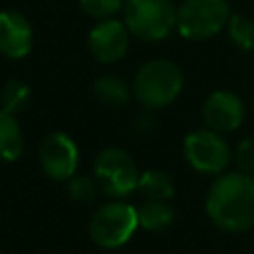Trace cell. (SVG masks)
Masks as SVG:
<instances>
[{"instance_id": "obj_1", "label": "cell", "mask_w": 254, "mask_h": 254, "mask_svg": "<svg viewBox=\"0 0 254 254\" xmlns=\"http://www.w3.org/2000/svg\"><path fill=\"white\" fill-rule=\"evenodd\" d=\"M204 210L214 226L240 234L254 228V175L222 173L208 189Z\"/></svg>"}, {"instance_id": "obj_2", "label": "cell", "mask_w": 254, "mask_h": 254, "mask_svg": "<svg viewBox=\"0 0 254 254\" xmlns=\"http://www.w3.org/2000/svg\"><path fill=\"white\" fill-rule=\"evenodd\" d=\"M185 77L181 67L171 60L145 62L133 79V95L147 109H163L171 105L183 91Z\"/></svg>"}, {"instance_id": "obj_3", "label": "cell", "mask_w": 254, "mask_h": 254, "mask_svg": "<svg viewBox=\"0 0 254 254\" xmlns=\"http://www.w3.org/2000/svg\"><path fill=\"white\" fill-rule=\"evenodd\" d=\"M89 236L91 240L105 250H115L125 246L135 230L139 228L137 208L121 198L103 202L89 218Z\"/></svg>"}, {"instance_id": "obj_4", "label": "cell", "mask_w": 254, "mask_h": 254, "mask_svg": "<svg viewBox=\"0 0 254 254\" xmlns=\"http://www.w3.org/2000/svg\"><path fill=\"white\" fill-rule=\"evenodd\" d=\"M123 22L141 42H161L177 26V6L171 0H125Z\"/></svg>"}, {"instance_id": "obj_5", "label": "cell", "mask_w": 254, "mask_h": 254, "mask_svg": "<svg viewBox=\"0 0 254 254\" xmlns=\"http://www.w3.org/2000/svg\"><path fill=\"white\" fill-rule=\"evenodd\" d=\"M230 16L228 0H183L177 6L175 30L185 40L200 42L222 32Z\"/></svg>"}, {"instance_id": "obj_6", "label": "cell", "mask_w": 254, "mask_h": 254, "mask_svg": "<svg viewBox=\"0 0 254 254\" xmlns=\"http://www.w3.org/2000/svg\"><path fill=\"white\" fill-rule=\"evenodd\" d=\"M139 175L135 159L119 147L101 149L93 159V177L99 190L111 198H125L137 190Z\"/></svg>"}, {"instance_id": "obj_7", "label": "cell", "mask_w": 254, "mask_h": 254, "mask_svg": "<svg viewBox=\"0 0 254 254\" xmlns=\"http://www.w3.org/2000/svg\"><path fill=\"white\" fill-rule=\"evenodd\" d=\"M183 155L189 167L202 175H222L232 159V151L224 135L208 127L192 129L185 137Z\"/></svg>"}, {"instance_id": "obj_8", "label": "cell", "mask_w": 254, "mask_h": 254, "mask_svg": "<svg viewBox=\"0 0 254 254\" xmlns=\"http://www.w3.org/2000/svg\"><path fill=\"white\" fill-rule=\"evenodd\" d=\"M38 161H40V167L48 179L65 183L77 171L79 149L67 133L54 131V133L44 137L40 151H38Z\"/></svg>"}, {"instance_id": "obj_9", "label": "cell", "mask_w": 254, "mask_h": 254, "mask_svg": "<svg viewBox=\"0 0 254 254\" xmlns=\"http://www.w3.org/2000/svg\"><path fill=\"white\" fill-rule=\"evenodd\" d=\"M131 32L123 20L107 18L97 20V24L87 34V48L99 64H115L123 60L129 52Z\"/></svg>"}, {"instance_id": "obj_10", "label": "cell", "mask_w": 254, "mask_h": 254, "mask_svg": "<svg viewBox=\"0 0 254 254\" xmlns=\"http://www.w3.org/2000/svg\"><path fill=\"white\" fill-rule=\"evenodd\" d=\"M244 117H246V105L234 91L216 89L202 103L204 127L216 133L226 135L236 131L244 123Z\"/></svg>"}, {"instance_id": "obj_11", "label": "cell", "mask_w": 254, "mask_h": 254, "mask_svg": "<svg viewBox=\"0 0 254 254\" xmlns=\"http://www.w3.org/2000/svg\"><path fill=\"white\" fill-rule=\"evenodd\" d=\"M34 48V28L16 10H0V54L8 60H22Z\"/></svg>"}, {"instance_id": "obj_12", "label": "cell", "mask_w": 254, "mask_h": 254, "mask_svg": "<svg viewBox=\"0 0 254 254\" xmlns=\"http://www.w3.org/2000/svg\"><path fill=\"white\" fill-rule=\"evenodd\" d=\"M24 151V133L18 115L0 109V163H12L20 159Z\"/></svg>"}, {"instance_id": "obj_13", "label": "cell", "mask_w": 254, "mask_h": 254, "mask_svg": "<svg viewBox=\"0 0 254 254\" xmlns=\"http://www.w3.org/2000/svg\"><path fill=\"white\" fill-rule=\"evenodd\" d=\"M93 95L105 107H125L133 95V89L121 77L105 73L93 81Z\"/></svg>"}, {"instance_id": "obj_14", "label": "cell", "mask_w": 254, "mask_h": 254, "mask_svg": "<svg viewBox=\"0 0 254 254\" xmlns=\"http://www.w3.org/2000/svg\"><path fill=\"white\" fill-rule=\"evenodd\" d=\"M139 216V228L149 232H161L175 220V210L169 204V200H147L137 206Z\"/></svg>"}, {"instance_id": "obj_15", "label": "cell", "mask_w": 254, "mask_h": 254, "mask_svg": "<svg viewBox=\"0 0 254 254\" xmlns=\"http://www.w3.org/2000/svg\"><path fill=\"white\" fill-rule=\"evenodd\" d=\"M137 190L147 200H169L175 194V183L169 173L161 169H147L139 175Z\"/></svg>"}, {"instance_id": "obj_16", "label": "cell", "mask_w": 254, "mask_h": 254, "mask_svg": "<svg viewBox=\"0 0 254 254\" xmlns=\"http://www.w3.org/2000/svg\"><path fill=\"white\" fill-rule=\"evenodd\" d=\"M30 99H32L30 85L22 79H8L0 87V109L12 115H20L28 107Z\"/></svg>"}, {"instance_id": "obj_17", "label": "cell", "mask_w": 254, "mask_h": 254, "mask_svg": "<svg viewBox=\"0 0 254 254\" xmlns=\"http://www.w3.org/2000/svg\"><path fill=\"white\" fill-rule=\"evenodd\" d=\"M224 30H226L230 42H232L236 48H240V50H244V52L254 50V20H252L250 16L232 14Z\"/></svg>"}, {"instance_id": "obj_18", "label": "cell", "mask_w": 254, "mask_h": 254, "mask_svg": "<svg viewBox=\"0 0 254 254\" xmlns=\"http://www.w3.org/2000/svg\"><path fill=\"white\" fill-rule=\"evenodd\" d=\"M65 190H67L69 198L75 202H91V200H95L97 192H101L93 175L91 177L73 175L69 181H65Z\"/></svg>"}, {"instance_id": "obj_19", "label": "cell", "mask_w": 254, "mask_h": 254, "mask_svg": "<svg viewBox=\"0 0 254 254\" xmlns=\"http://www.w3.org/2000/svg\"><path fill=\"white\" fill-rule=\"evenodd\" d=\"M123 2L125 0H79V8L93 20H107L123 12Z\"/></svg>"}, {"instance_id": "obj_20", "label": "cell", "mask_w": 254, "mask_h": 254, "mask_svg": "<svg viewBox=\"0 0 254 254\" xmlns=\"http://www.w3.org/2000/svg\"><path fill=\"white\" fill-rule=\"evenodd\" d=\"M232 161L236 171L254 175V137H244L232 151Z\"/></svg>"}]
</instances>
